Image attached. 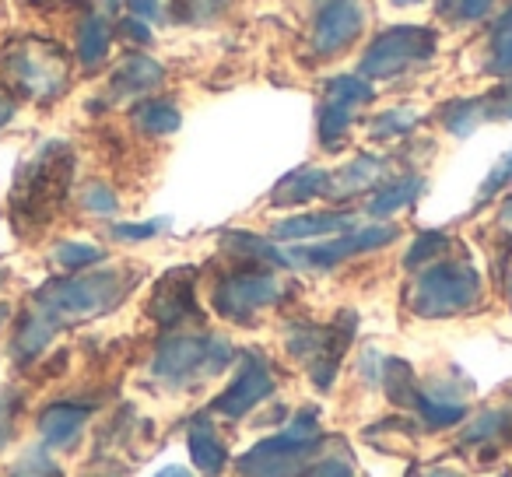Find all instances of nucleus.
Listing matches in <instances>:
<instances>
[{
  "label": "nucleus",
  "instance_id": "f704fd0d",
  "mask_svg": "<svg viewBox=\"0 0 512 477\" xmlns=\"http://www.w3.org/2000/svg\"><path fill=\"white\" fill-rule=\"evenodd\" d=\"M81 207L92 214H113L116 207H120V200H116V193L109 190V186L88 183L85 190H81Z\"/></svg>",
  "mask_w": 512,
  "mask_h": 477
},
{
  "label": "nucleus",
  "instance_id": "f257e3e1",
  "mask_svg": "<svg viewBox=\"0 0 512 477\" xmlns=\"http://www.w3.org/2000/svg\"><path fill=\"white\" fill-rule=\"evenodd\" d=\"M134 288V274L123 271H99V274H78V278H57L46 281L32 295V313H39L53 330L67 323H81L116 309Z\"/></svg>",
  "mask_w": 512,
  "mask_h": 477
},
{
  "label": "nucleus",
  "instance_id": "5701e85b",
  "mask_svg": "<svg viewBox=\"0 0 512 477\" xmlns=\"http://www.w3.org/2000/svg\"><path fill=\"white\" fill-rule=\"evenodd\" d=\"M109 43H113V32L102 11H88L78 25V60L85 67H99L109 57Z\"/></svg>",
  "mask_w": 512,
  "mask_h": 477
},
{
  "label": "nucleus",
  "instance_id": "58836bf2",
  "mask_svg": "<svg viewBox=\"0 0 512 477\" xmlns=\"http://www.w3.org/2000/svg\"><path fill=\"white\" fill-rule=\"evenodd\" d=\"M120 32H123L127 39H134V43H151V29L141 22V18H134V15L123 18V22H120Z\"/></svg>",
  "mask_w": 512,
  "mask_h": 477
},
{
  "label": "nucleus",
  "instance_id": "dca6fc26",
  "mask_svg": "<svg viewBox=\"0 0 512 477\" xmlns=\"http://www.w3.org/2000/svg\"><path fill=\"white\" fill-rule=\"evenodd\" d=\"M512 439V407H491V411L477 414L467 425V432L460 435L463 449H484V456H491L495 449H505Z\"/></svg>",
  "mask_w": 512,
  "mask_h": 477
},
{
  "label": "nucleus",
  "instance_id": "4c0bfd02",
  "mask_svg": "<svg viewBox=\"0 0 512 477\" xmlns=\"http://www.w3.org/2000/svg\"><path fill=\"white\" fill-rule=\"evenodd\" d=\"M306 477H355V474H351L348 460H341V456H327V460L313 463Z\"/></svg>",
  "mask_w": 512,
  "mask_h": 477
},
{
  "label": "nucleus",
  "instance_id": "20e7f679",
  "mask_svg": "<svg viewBox=\"0 0 512 477\" xmlns=\"http://www.w3.org/2000/svg\"><path fill=\"white\" fill-rule=\"evenodd\" d=\"M235 362V351L225 337L179 334L165 337L151 358V376L172 390H193L204 379H214Z\"/></svg>",
  "mask_w": 512,
  "mask_h": 477
},
{
  "label": "nucleus",
  "instance_id": "cd10ccee",
  "mask_svg": "<svg viewBox=\"0 0 512 477\" xmlns=\"http://www.w3.org/2000/svg\"><path fill=\"white\" fill-rule=\"evenodd\" d=\"M439 120H442V127H446L453 137H467L470 130L481 123V102H477V99L449 102V106H442Z\"/></svg>",
  "mask_w": 512,
  "mask_h": 477
},
{
  "label": "nucleus",
  "instance_id": "4be33fe9",
  "mask_svg": "<svg viewBox=\"0 0 512 477\" xmlns=\"http://www.w3.org/2000/svg\"><path fill=\"white\" fill-rule=\"evenodd\" d=\"M421 190H425V179L421 176H400V179H393V183L376 186V193H372L365 207H369L372 218H390L400 207L414 204V200L421 197Z\"/></svg>",
  "mask_w": 512,
  "mask_h": 477
},
{
  "label": "nucleus",
  "instance_id": "a878e982",
  "mask_svg": "<svg viewBox=\"0 0 512 477\" xmlns=\"http://www.w3.org/2000/svg\"><path fill=\"white\" fill-rule=\"evenodd\" d=\"M488 74L498 78H512V8L491 29V43H488Z\"/></svg>",
  "mask_w": 512,
  "mask_h": 477
},
{
  "label": "nucleus",
  "instance_id": "c9c22d12",
  "mask_svg": "<svg viewBox=\"0 0 512 477\" xmlns=\"http://www.w3.org/2000/svg\"><path fill=\"white\" fill-rule=\"evenodd\" d=\"M18 411H22V397L15 390H0V449L8 446L11 432H15Z\"/></svg>",
  "mask_w": 512,
  "mask_h": 477
},
{
  "label": "nucleus",
  "instance_id": "ddd939ff",
  "mask_svg": "<svg viewBox=\"0 0 512 477\" xmlns=\"http://www.w3.org/2000/svg\"><path fill=\"white\" fill-rule=\"evenodd\" d=\"M148 316L165 330L183 327L186 320H200V306H197V295H193V271L190 267H183V271H169L162 281H158L155 292H151V302H148Z\"/></svg>",
  "mask_w": 512,
  "mask_h": 477
},
{
  "label": "nucleus",
  "instance_id": "79ce46f5",
  "mask_svg": "<svg viewBox=\"0 0 512 477\" xmlns=\"http://www.w3.org/2000/svg\"><path fill=\"white\" fill-rule=\"evenodd\" d=\"M155 477H193L190 470H183V467H165V470H158Z\"/></svg>",
  "mask_w": 512,
  "mask_h": 477
},
{
  "label": "nucleus",
  "instance_id": "7c9ffc66",
  "mask_svg": "<svg viewBox=\"0 0 512 477\" xmlns=\"http://www.w3.org/2000/svg\"><path fill=\"white\" fill-rule=\"evenodd\" d=\"M481 120H512V81L481 95Z\"/></svg>",
  "mask_w": 512,
  "mask_h": 477
},
{
  "label": "nucleus",
  "instance_id": "4468645a",
  "mask_svg": "<svg viewBox=\"0 0 512 477\" xmlns=\"http://www.w3.org/2000/svg\"><path fill=\"white\" fill-rule=\"evenodd\" d=\"M351 334H355V313H341L330 327H320V341H316V351L309 358V376L320 390H330L337 379V369H341V358L351 344Z\"/></svg>",
  "mask_w": 512,
  "mask_h": 477
},
{
  "label": "nucleus",
  "instance_id": "0eeeda50",
  "mask_svg": "<svg viewBox=\"0 0 512 477\" xmlns=\"http://www.w3.org/2000/svg\"><path fill=\"white\" fill-rule=\"evenodd\" d=\"M285 285L278 281V274L267 271L264 264H242L239 271L218 278L211 292L214 313L225 316L232 323H253L256 313L278 306Z\"/></svg>",
  "mask_w": 512,
  "mask_h": 477
},
{
  "label": "nucleus",
  "instance_id": "9d476101",
  "mask_svg": "<svg viewBox=\"0 0 512 477\" xmlns=\"http://www.w3.org/2000/svg\"><path fill=\"white\" fill-rule=\"evenodd\" d=\"M271 393H274L271 362H267L260 351H246V355L239 358L235 379L214 397L211 414H221V418H242V414H249L256 404H264Z\"/></svg>",
  "mask_w": 512,
  "mask_h": 477
},
{
  "label": "nucleus",
  "instance_id": "9b49d317",
  "mask_svg": "<svg viewBox=\"0 0 512 477\" xmlns=\"http://www.w3.org/2000/svg\"><path fill=\"white\" fill-rule=\"evenodd\" d=\"M362 25H365L362 0H327L316 11V22H313V53L316 57H337V53H344L362 36Z\"/></svg>",
  "mask_w": 512,
  "mask_h": 477
},
{
  "label": "nucleus",
  "instance_id": "c03bdc74",
  "mask_svg": "<svg viewBox=\"0 0 512 477\" xmlns=\"http://www.w3.org/2000/svg\"><path fill=\"white\" fill-rule=\"evenodd\" d=\"M502 221H505V225H512V197L502 200Z\"/></svg>",
  "mask_w": 512,
  "mask_h": 477
},
{
  "label": "nucleus",
  "instance_id": "09e8293b",
  "mask_svg": "<svg viewBox=\"0 0 512 477\" xmlns=\"http://www.w3.org/2000/svg\"><path fill=\"white\" fill-rule=\"evenodd\" d=\"M498 477H512V474H509V470H505V474H498Z\"/></svg>",
  "mask_w": 512,
  "mask_h": 477
},
{
  "label": "nucleus",
  "instance_id": "aec40b11",
  "mask_svg": "<svg viewBox=\"0 0 512 477\" xmlns=\"http://www.w3.org/2000/svg\"><path fill=\"white\" fill-rule=\"evenodd\" d=\"M386 162L383 158H372V155H358L355 162H348L341 172H330V183H327V197L344 200V197H355V193H365L383 179Z\"/></svg>",
  "mask_w": 512,
  "mask_h": 477
},
{
  "label": "nucleus",
  "instance_id": "f8f14e48",
  "mask_svg": "<svg viewBox=\"0 0 512 477\" xmlns=\"http://www.w3.org/2000/svg\"><path fill=\"white\" fill-rule=\"evenodd\" d=\"M400 235L397 225H369V228H348L344 235L330 239V243L320 246H306V250L295 253L292 264H309V267H334L341 260H351L358 253H372L390 246L393 239Z\"/></svg>",
  "mask_w": 512,
  "mask_h": 477
},
{
  "label": "nucleus",
  "instance_id": "6e6552de",
  "mask_svg": "<svg viewBox=\"0 0 512 477\" xmlns=\"http://www.w3.org/2000/svg\"><path fill=\"white\" fill-rule=\"evenodd\" d=\"M435 39L432 29H421V25H397V29L379 32L369 43L362 57V74L365 78H397V74H407L411 67H421L435 57Z\"/></svg>",
  "mask_w": 512,
  "mask_h": 477
},
{
  "label": "nucleus",
  "instance_id": "6ab92c4d",
  "mask_svg": "<svg viewBox=\"0 0 512 477\" xmlns=\"http://www.w3.org/2000/svg\"><path fill=\"white\" fill-rule=\"evenodd\" d=\"M355 228V218L348 211H316V214H295L274 225L278 239H323V235H337Z\"/></svg>",
  "mask_w": 512,
  "mask_h": 477
},
{
  "label": "nucleus",
  "instance_id": "2f4dec72",
  "mask_svg": "<svg viewBox=\"0 0 512 477\" xmlns=\"http://www.w3.org/2000/svg\"><path fill=\"white\" fill-rule=\"evenodd\" d=\"M176 4V18L183 22H211L225 11L228 0H172Z\"/></svg>",
  "mask_w": 512,
  "mask_h": 477
},
{
  "label": "nucleus",
  "instance_id": "393cba45",
  "mask_svg": "<svg viewBox=\"0 0 512 477\" xmlns=\"http://www.w3.org/2000/svg\"><path fill=\"white\" fill-rule=\"evenodd\" d=\"M411 411L418 414L421 425L432 428V432L453 428V425H460V421L467 418V407H463V404H456V400L432 397V393H425V390H418V397H414Z\"/></svg>",
  "mask_w": 512,
  "mask_h": 477
},
{
  "label": "nucleus",
  "instance_id": "72a5a7b5",
  "mask_svg": "<svg viewBox=\"0 0 512 477\" xmlns=\"http://www.w3.org/2000/svg\"><path fill=\"white\" fill-rule=\"evenodd\" d=\"M509 183H512V151L488 172V179H484L481 190H477V204H488V200L498 197V193H502Z\"/></svg>",
  "mask_w": 512,
  "mask_h": 477
},
{
  "label": "nucleus",
  "instance_id": "2eb2a0df",
  "mask_svg": "<svg viewBox=\"0 0 512 477\" xmlns=\"http://www.w3.org/2000/svg\"><path fill=\"white\" fill-rule=\"evenodd\" d=\"M162 81H165V71L158 60L141 57V53H130V57L120 60V67H116L113 78H109V92H113L116 99H130V95L155 92Z\"/></svg>",
  "mask_w": 512,
  "mask_h": 477
},
{
  "label": "nucleus",
  "instance_id": "c85d7f7f",
  "mask_svg": "<svg viewBox=\"0 0 512 477\" xmlns=\"http://www.w3.org/2000/svg\"><path fill=\"white\" fill-rule=\"evenodd\" d=\"M53 260H57L64 271H88V267L102 264L106 253L92 243H60L57 250H53Z\"/></svg>",
  "mask_w": 512,
  "mask_h": 477
},
{
  "label": "nucleus",
  "instance_id": "49530a36",
  "mask_svg": "<svg viewBox=\"0 0 512 477\" xmlns=\"http://www.w3.org/2000/svg\"><path fill=\"white\" fill-rule=\"evenodd\" d=\"M397 4H421V0H397Z\"/></svg>",
  "mask_w": 512,
  "mask_h": 477
},
{
  "label": "nucleus",
  "instance_id": "37998d69",
  "mask_svg": "<svg viewBox=\"0 0 512 477\" xmlns=\"http://www.w3.org/2000/svg\"><path fill=\"white\" fill-rule=\"evenodd\" d=\"M414 477H460V474H453V470H442V467H432V470H421V474H414Z\"/></svg>",
  "mask_w": 512,
  "mask_h": 477
},
{
  "label": "nucleus",
  "instance_id": "8fccbe9b",
  "mask_svg": "<svg viewBox=\"0 0 512 477\" xmlns=\"http://www.w3.org/2000/svg\"><path fill=\"white\" fill-rule=\"evenodd\" d=\"M0 281H4V271H0Z\"/></svg>",
  "mask_w": 512,
  "mask_h": 477
},
{
  "label": "nucleus",
  "instance_id": "e433bc0d",
  "mask_svg": "<svg viewBox=\"0 0 512 477\" xmlns=\"http://www.w3.org/2000/svg\"><path fill=\"white\" fill-rule=\"evenodd\" d=\"M165 228V221H144V225H113V235L123 239V243H141V239H151Z\"/></svg>",
  "mask_w": 512,
  "mask_h": 477
},
{
  "label": "nucleus",
  "instance_id": "b1692460",
  "mask_svg": "<svg viewBox=\"0 0 512 477\" xmlns=\"http://www.w3.org/2000/svg\"><path fill=\"white\" fill-rule=\"evenodd\" d=\"M134 127L148 137H169L179 130V109L169 99H144L141 106H134Z\"/></svg>",
  "mask_w": 512,
  "mask_h": 477
},
{
  "label": "nucleus",
  "instance_id": "473e14b6",
  "mask_svg": "<svg viewBox=\"0 0 512 477\" xmlns=\"http://www.w3.org/2000/svg\"><path fill=\"white\" fill-rule=\"evenodd\" d=\"M418 123V116L414 113H404V109H393V113H383L376 123H372V137H379V141H390V137H404L407 130Z\"/></svg>",
  "mask_w": 512,
  "mask_h": 477
},
{
  "label": "nucleus",
  "instance_id": "39448f33",
  "mask_svg": "<svg viewBox=\"0 0 512 477\" xmlns=\"http://www.w3.org/2000/svg\"><path fill=\"white\" fill-rule=\"evenodd\" d=\"M323 446L320 418L313 407L299 411L292 418V425H285L278 435L256 442L249 453L239 456V474L242 477H292L302 470V463Z\"/></svg>",
  "mask_w": 512,
  "mask_h": 477
},
{
  "label": "nucleus",
  "instance_id": "423d86ee",
  "mask_svg": "<svg viewBox=\"0 0 512 477\" xmlns=\"http://www.w3.org/2000/svg\"><path fill=\"white\" fill-rule=\"evenodd\" d=\"M4 71H8L11 85L25 95V99L50 102L64 92L71 67L57 43L46 39H18L8 53H4Z\"/></svg>",
  "mask_w": 512,
  "mask_h": 477
},
{
  "label": "nucleus",
  "instance_id": "ea45409f",
  "mask_svg": "<svg viewBox=\"0 0 512 477\" xmlns=\"http://www.w3.org/2000/svg\"><path fill=\"white\" fill-rule=\"evenodd\" d=\"M127 8H130V15L134 18H158L162 15V8H158V0H127Z\"/></svg>",
  "mask_w": 512,
  "mask_h": 477
},
{
  "label": "nucleus",
  "instance_id": "a211bd4d",
  "mask_svg": "<svg viewBox=\"0 0 512 477\" xmlns=\"http://www.w3.org/2000/svg\"><path fill=\"white\" fill-rule=\"evenodd\" d=\"M88 421V407L81 404H53L39 414V435L50 449H67L78 442L81 428Z\"/></svg>",
  "mask_w": 512,
  "mask_h": 477
},
{
  "label": "nucleus",
  "instance_id": "a19ab883",
  "mask_svg": "<svg viewBox=\"0 0 512 477\" xmlns=\"http://www.w3.org/2000/svg\"><path fill=\"white\" fill-rule=\"evenodd\" d=\"M15 109H18V102L11 99V95L4 92V88H0V127H4V123H8L11 116H15Z\"/></svg>",
  "mask_w": 512,
  "mask_h": 477
},
{
  "label": "nucleus",
  "instance_id": "f03ea898",
  "mask_svg": "<svg viewBox=\"0 0 512 477\" xmlns=\"http://www.w3.org/2000/svg\"><path fill=\"white\" fill-rule=\"evenodd\" d=\"M74 155L64 141H46L18 172L15 193H11V214L25 228H43L60 211L71 186Z\"/></svg>",
  "mask_w": 512,
  "mask_h": 477
},
{
  "label": "nucleus",
  "instance_id": "412c9836",
  "mask_svg": "<svg viewBox=\"0 0 512 477\" xmlns=\"http://www.w3.org/2000/svg\"><path fill=\"white\" fill-rule=\"evenodd\" d=\"M330 172L323 169H295L292 176H285L271 193V204L278 207H295V204H309L313 197L327 193Z\"/></svg>",
  "mask_w": 512,
  "mask_h": 477
},
{
  "label": "nucleus",
  "instance_id": "bb28decb",
  "mask_svg": "<svg viewBox=\"0 0 512 477\" xmlns=\"http://www.w3.org/2000/svg\"><path fill=\"white\" fill-rule=\"evenodd\" d=\"M449 246H453V243H449L446 232H421L418 239L411 243V250H407L404 267H407V271H418V267L435 264V260L446 257Z\"/></svg>",
  "mask_w": 512,
  "mask_h": 477
},
{
  "label": "nucleus",
  "instance_id": "f3484780",
  "mask_svg": "<svg viewBox=\"0 0 512 477\" xmlns=\"http://www.w3.org/2000/svg\"><path fill=\"white\" fill-rule=\"evenodd\" d=\"M186 442H190V456H193V463H197L200 474L218 477L221 470L228 467V449H225V442H221V435L214 432L207 411L190 421V428H186Z\"/></svg>",
  "mask_w": 512,
  "mask_h": 477
},
{
  "label": "nucleus",
  "instance_id": "7ed1b4c3",
  "mask_svg": "<svg viewBox=\"0 0 512 477\" xmlns=\"http://www.w3.org/2000/svg\"><path fill=\"white\" fill-rule=\"evenodd\" d=\"M481 302V274L467 260H435L414 274L407 288V309L425 320L460 316Z\"/></svg>",
  "mask_w": 512,
  "mask_h": 477
},
{
  "label": "nucleus",
  "instance_id": "1a4fd4ad",
  "mask_svg": "<svg viewBox=\"0 0 512 477\" xmlns=\"http://www.w3.org/2000/svg\"><path fill=\"white\" fill-rule=\"evenodd\" d=\"M376 88L362 78H351V74H341L327 85L323 92V102H320V141L327 151H337L341 141L348 137L351 123H355V113L372 102Z\"/></svg>",
  "mask_w": 512,
  "mask_h": 477
},
{
  "label": "nucleus",
  "instance_id": "c756f323",
  "mask_svg": "<svg viewBox=\"0 0 512 477\" xmlns=\"http://www.w3.org/2000/svg\"><path fill=\"white\" fill-rule=\"evenodd\" d=\"M498 0H442V15H449V22H481Z\"/></svg>",
  "mask_w": 512,
  "mask_h": 477
},
{
  "label": "nucleus",
  "instance_id": "de8ad7c7",
  "mask_svg": "<svg viewBox=\"0 0 512 477\" xmlns=\"http://www.w3.org/2000/svg\"><path fill=\"white\" fill-rule=\"evenodd\" d=\"M509 302H512V274H509Z\"/></svg>",
  "mask_w": 512,
  "mask_h": 477
},
{
  "label": "nucleus",
  "instance_id": "a18cd8bd",
  "mask_svg": "<svg viewBox=\"0 0 512 477\" xmlns=\"http://www.w3.org/2000/svg\"><path fill=\"white\" fill-rule=\"evenodd\" d=\"M8 313H11V309H8V306H4V302H0V323L8 320Z\"/></svg>",
  "mask_w": 512,
  "mask_h": 477
}]
</instances>
